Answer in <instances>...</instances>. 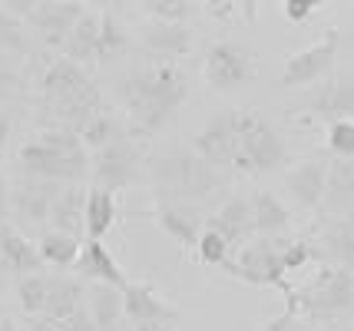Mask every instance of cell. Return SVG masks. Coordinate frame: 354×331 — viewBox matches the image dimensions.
I'll use <instances>...</instances> for the list:
<instances>
[{
    "label": "cell",
    "instance_id": "cell-1",
    "mask_svg": "<svg viewBox=\"0 0 354 331\" xmlns=\"http://www.w3.org/2000/svg\"><path fill=\"white\" fill-rule=\"evenodd\" d=\"M192 149L225 173L265 176L288 159V142L255 110H229L196 133Z\"/></svg>",
    "mask_w": 354,
    "mask_h": 331
},
{
    "label": "cell",
    "instance_id": "cell-2",
    "mask_svg": "<svg viewBox=\"0 0 354 331\" xmlns=\"http://www.w3.org/2000/svg\"><path fill=\"white\" fill-rule=\"evenodd\" d=\"M116 96L129 116V133L136 140H149L169 123V116L185 103L189 79L176 64L153 60L120 79Z\"/></svg>",
    "mask_w": 354,
    "mask_h": 331
},
{
    "label": "cell",
    "instance_id": "cell-3",
    "mask_svg": "<svg viewBox=\"0 0 354 331\" xmlns=\"http://www.w3.org/2000/svg\"><path fill=\"white\" fill-rule=\"evenodd\" d=\"M225 169L199 156L196 149H169L149 162V182H153L159 202H179V205H199L225 189L229 182Z\"/></svg>",
    "mask_w": 354,
    "mask_h": 331
},
{
    "label": "cell",
    "instance_id": "cell-4",
    "mask_svg": "<svg viewBox=\"0 0 354 331\" xmlns=\"http://www.w3.org/2000/svg\"><path fill=\"white\" fill-rule=\"evenodd\" d=\"M17 166L27 179L60 182V186H80L90 173V149L83 146L80 133L66 126H44L37 136L20 146Z\"/></svg>",
    "mask_w": 354,
    "mask_h": 331
},
{
    "label": "cell",
    "instance_id": "cell-5",
    "mask_svg": "<svg viewBox=\"0 0 354 331\" xmlns=\"http://www.w3.org/2000/svg\"><path fill=\"white\" fill-rule=\"evenodd\" d=\"M40 93H44L46 110L53 113V126H66L80 133L96 113H103V93L86 77V70L73 60H53L40 77Z\"/></svg>",
    "mask_w": 354,
    "mask_h": 331
},
{
    "label": "cell",
    "instance_id": "cell-6",
    "mask_svg": "<svg viewBox=\"0 0 354 331\" xmlns=\"http://www.w3.org/2000/svg\"><path fill=\"white\" fill-rule=\"evenodd\" d=\"M285 312L308 318H341L354 312V272L331 262L318 265L308 282L295 288V299Z\"/></svg>",
    "mask_w": 354,
    "mask_h": 331
},
{
    "label": "cell",
    "instance_id": "cell-7",
    "mask_svg": "<svg viewBox=\"0 0 354 331\" xmlns=\"http://www.w3.org/2000/svg\"><path fill=\"white\" fill-rule=\"evenodd\" d=\"M285 238L288 236L252 238L245 249H239L222 268L229 272L232 278L252 285V288H278V292L285 295V308H288L295 299V285H288V272L281 265Z\"/></svg>",
    "mask_w": 354,
    "mask_h": 331
},
{
    "label": "cell",
    "instance_id": "cell-8",
    "mask_svg": "<svg viewBox=\"0 0 354 331\" xmlns=\"http://www.w3.org/2000/svg\"><path fill=\"white\" fill-rule=\"evenodd\" d=\"M202 77L205 83L218 90V93H235L242 90L248 79L255 77V60H252V50L242 44H232V40H218L205 50L202 57Z\"/></svg>",
    "mask_w": 354,
    "mask_h": 331
},
{
    "label": "cell",
    "instance_id": "cell-9",
    "mask_svg": "<svg viewBox=\"0 0 354 331\" xmlns=\"http://www.w3.org/2000/svg\"><path fill=\"white\" fill-rule=\"evenodd\" d=\"M90 173L93 186L109 192H123L139 173V142L133 133H126L109 146L90 153Z\"/></svg>",
    "mask_w": 354,
    "mask_h": 331
},
{
    "label": "cell",
    "instance_id": "cell-10",
    "mask_svg": "<svg viewBox=\"0 0 354 331\" xmlns=\"http://www.w3.org/2000/svg\"><path fill=\"white\" fill-rule=\"evenodd\" d=\"M338 40L341 33L331 27L324 30L315 44H308L305 50L292 53L285 66H281V86H308V83H318V79L335 66V57H338Z\"/></svg>",
    "mask_w": 354,
    "mask_h": 331
},
{
    "label": "cell",
    "instance_id": "cell-11",
    "mask_svg": "<svg viewBox=\"0 0 354 331\" xmlns=\"http://www.w3.org/2000/svg\"><path fill=\"white\" fill-rule=\"evenodd\" d=\"M298 120H328L338 123V120H351L354 116V73H344V77L324 79L318 83V90L301 103V110L295 113Z\"/></svg>",
    "mask_w": 354,
    "mask_h": 331
},
{
    "label": "cell",
    "instance_id": "cell-12",
    "mask_svg": "<svg viewBox=\"0 0 354 331\" xmlns=\"http://www.w3.org/2000/svg\"><path fill=\"white\" fill-rule=\"evenodd\" d=\"M86 10H90V7H86V3H77V0H44V3H33L27 23L44 37L46 47L63 50L66 37L73 33V27L83 20Z\"/></svg>",
    "mask_w": 354,
    "mask_h": 331
},
{
    "label": "cell",
    "instance_id": "cell-13",
    "mask_svg": "<svg viewBox=\"0 0 354 331\" xmlns=\"http://www.w3.org/2000/svg\"><path fill=\"white\" fill-rule=\"evenodd\" d=\"M60 182H44V179H20L10 189V209L20 225H44L53 216V205L60 199Z\"/></svg>",
    "mask_w": 354,
    "mask_h": 331
},
{
    "label": "cell",
    "instance_id": "cell-14",
    "mask_svg": "<svg viewBox=\"0 0 354 331\" xmlns=\"http://www.w3.org/2000/svg\"><path fill=\"white\" fill-rule=\"evenodd\" d=\"M205 229H212L218 236L229 242L232 255L239 252V249H245L255 236V219H252V199L245 196H229L225 202L218 205V212H212L209 219H205Z\"/></svg>",
    "mask_w": 354,
    "mask_h": 331
},
{
    "label": "cell",
    "instance_id": "cell-15",
    "mask_svg": "<svg viewBox=\"0 0 354 331\" xmlns=\"http://www.w3.org/2000/svg\"><path fill=\"white\" fill-rule=\"evenodd\" d=\"M149 219H153L183 252H196L202 232H205V219H202V212L196 205L159 202L153 212H149Z\"/></svg>",
    "mask_w": 354,
    "mask_h": 331
},
{
    "label": "cell",
    "instance_id": "cell-16",
    "mask_svg": "<svg viewBox=\"0 0 354 331\" xmlns=\"http://www.w3.org/2000/svg\"><path fill=\"white\" fill-rule=\"evenodd\" d=\"M77 272L80 278H86V282L109 285V288H120V292L129 285V275L116 262V255L109 252L106 242H100V238H86L83 242V252L77 258Z\"/></svg>",
    "mask_w": 354,
    "mask_h": 331
},
{
    "label": "cell",
    "instance_id": "cell-17",
    "mask_svg": "<svg viewBox=\"0 0 354 331\" xmlns=\"http://www.w3.org/2000/svg\"><path fill=\"white\" fill-rule=\"evenodd\" d=\"M123 312L129 325H149V321H179V312L162 299L149 282H129L123 288Z\"/></svg>",
    "mask_w": 354,
    "mask_h": 331
},
{
    "label": "cell",
    "instance_id": "cell-18",
    "mask_svg": "<svg viewBox=\"0 0 354 331\" xmlns=\"http://www.w3.org/2000/svg\"><path fill=\"white\" fill-rule=\"evenodd\" d=\"M40 265L44 258H40L37 242H30L17 225L0 222V268H7L17 278H27V275H37Z\"/></svg>",
    "mask_w": 354,
    "mask_h": 331
},
{
    "label": "cell",
    "instance_id": "cell-19",
    "mask_svg": "<svg viewBox=\"0 0 354 331\" xmlns=\"http://www.w3.org/2000/svg\"><path fill=\"white\" fill-rule=\"evenodd\" d=\"M285 189L301 209H318L324 205L328 192V162L324 159H305L298 162L292 173L285 176Z\"/></svg>",
    "mask_w": 354,
    "mask_h": 331
},
{
    "label": "cell",
    "instance_id": "cell-20",
    "mask_svg": "<svg viewBox=\"0 0 354 331\" xmlns=\"http://www.w3.org/2000/svg\"><path fill=\"white\" fill-rule=\"evenodd\" d=\"M142 44H146L149 53H156V60L172 64L176 57H189V50H192V33H189V27H179V23L146 20V27H142Z\"/></svg>",
    "mask_w": 354,
    "mask_h": 331
},
{
    "label": "cell",
    "instance_id": "cell-21",
    "mask_svg": "<svg viewBox=\"0 0 354 331\" xmlns=\"http://www.w3.org/2000/svg\"><path fill=\"white\" fill-rule=\"evenodd\" d=\"M100 33H103V10H86L73 33L66 37L63 44V57L73 60V64H96L100 60Z\"/></svg>",
    "mask_w": 354,
    "mask_h": 331
},
{
    "label": "cell",
    "instance_id": "cell-22",
    "mask_svg": "<svg viewBox=\"0 0 354 331\" xmlns=\"http://www.w3.org/2000/svg\"><path fill=\"white\" fill-rule=\"evenodd\" d=\"M248 199H252L255 236L259 238H275V236H285V232H288V225H292V212H288V205L281 202L275 192L259 189V192H252Z\"/></svg>",
    "mask_w": 354,
    "mask_h": 331
},
{
    "label": "cell",
    "instance_id": "cell-23",
    "mask_svg": "<svg viewBox=\"0 0 354 331\" xmlns=\"http://www.w3.org/2000/svg\"><path fill=\"white\" fill-rule=\"evenodd\" d=\"M86 196H90L86 186H63L60 199L53 205V216H50L53 232H66L77 238L80 232H86Z\"/></svg>",
    "mask_w": 354,
    "mask_h": 331
},
{
    "label": "cell",
    "instance_id": "cell-24",
    "mask_svg": "<svg viewBox=\"0 0 354 331\" xmlns=\"http://www.w3.org/2000/svg\"><path fill=\"white\" fill-rule=\"evenodd\" d=\"M86 312L100 331H120V321L126 318L123 292L109 288V285H90L86 288Z\"/></svg>",
    "mask_w": 354,
    "mask_h": 331
},
{
    "label": "cell",
    "instance_id": "cell-25",
    "mask_svg": "<svg viewBox=\"0 0 354 331\" xmlns=\"http://www.w3.org/2000/svg\"><path fill=\"white\" fill-rule=\"evenodd\" d=\"M120 219V205H116V192L90 186L86 196V238H100L113 232V225Z\"/></svg>",
    "mask_w": 354,
    "mask_h": 331
},
{
    "label": "cell",
    "instance_id": "cell-26",
    "mask_svg": "<svg viewBox=\"0 0 354 331\" xmlns=\"http://www.w3.org/2000/svg\"><path fill=\"white\" fill-rule=\"evenodd\" d=\"M322 252L328 255L331 265H341V268H348V272H354V222L351 219H338L324 229Z\"/></svg>",
    "mask_w": 354,
    "mask_h": 331
},
{
    "label": "cell",
    "instance_id": "cell-27",
    "mask_svg": "<svg viewBox=\"0 0 354 331\" xmlns=\"http://www.w3.org/2000/svg\"><path fill=\"white\" fill-rule=\"evenodd\" d=\"M86 305V288L77 278H53V292H50V305H46L44 318L53 321H70L80 308Z\"/></svg>",
    "mask_w": 354,
    "mask_h": 331
},
{
    "label": "cell",
    "instance_id": "cell-28",
    "mask_svg": "<svg viewBox=\"0 0 354 331\" xmlns=\"http://www.w3.org/2000/svg\"><path fill=\"white\" fill-rule=\"evenodd\" d=\"M324 205L328 209H348V212H354V159H335L328 166Z\"/></svg>",
    "mask_w": 354,
    "mask_h": 331
},
{
    "label": "cell",
    "instance_id": "cell-29",
    "mask_svg": "<svg viewBox=\"0 0 354 331\" xmlns=\"http://www.w3.org/2000/svg\"><path fill=\"white\" fill-rule=\"evenodd\" d=\"M37 249H40V258H44V265H57V268L77 265L80 252H83V245H80L77 236H66V232H53V229H46L44 236H40Z\"/></svg>",
    "mask_w": 354,
    "mask_h": 331
},
{
    "label": "cell",
    "instance_id": "cell-30",
    "mask_svg": "<svg viewBox=\"0 0 354 331\" xmlns=\"http://www.w3.org/2000/svg\"><path fill=\"white\" fill-rule=\"evenodd\" d=\"M50 292H53V278L46 275H27L17 282V301L24 308V315H44L46 305H50Z\"/></svg>",
    "mask_w": 354,
    "mask_h": 331
},
{
    "label": "cell",
    "instance_id": "cell-31",
    "mask_svg": "<svg viewBox=\"0 0 354 331\" xmlns=\"http://www.w3.org/2000/svg\"><path fill=\"white\" fill-rule=\"evenodd\" d=\"M129 47V33H126L123 20L113 14V7L103 10V33H100V60L96 64H109L116 60L123 50Z\"/></svg>",
    "mask_w": 354,
    "mask_h": 331
},
{
    "label": "cell",
    "instance_id": "cell-32",
    "mask_svg": "<svg viewBox=\"0 0 354 331\" xmlns=\"http://www.w3.org/2000/svg\"><path fill=\"white\" fill-rule=\"evenodd\" d=\"M120 136H126V129L116 123V116H109L106 110L96 113L86 126L80 129V140H83V146L90 149V153H96V149H103V146H109L113 140H120Z\"/></svg>",
    "mask_w": 354,
    "mask_h": 331
},
{
    "label": "cell",
    "instance_id": "cell-33",
    "mask_svg": "<svg viewBox=\"0 0 354 331\" xmlns=\"http://www.w3.org/2000/svg\"><path fill=\"white\" fill-rule=\"evenodd\" d=\"M139 10L149 17V20L185 27V20L196 14V10H202V7L199 3H189V0H146V3H139Z\"/></svg>",
    "mask_w": 354,
    "mask_h": 331
},
{
    "label": "cell",
    "instance_id": "cell-34",
    "mask_svg": "<svg viewBox=\"0 0 354 331\" xmlns=\"http://www.w3.org/2000/svg\"><path fill=\"white\" fill-rule=\"evenodd\" d=\"M196 258H199L202 265H209V268H222L232 258V249H229V242L218 236V232L205 229L202 238H199V245H196Z\"/></svg>",
    "mask_w": 354,
    "mask_h": 331
},
{
    "label": "cell",
    "instance_id": "cell-35",
    "mask_svg": "<svg viewBox=\"0 0 354 331\" xmlns=\"http://www.w3.org/2000/svg\"><path fill=\"white\" fill-rule=\"evenodd\" d=\"M328 153L335 159H354V120H338L328 126Z\"/></svg>",
    "mask_w": 354,
    "mask_h": 331
},
{
    "label": "cell",
    "instance_id": "cell-36",
    "mask_svg": "<svg viewBox=\"0 0 354 331\" xmlns=\"http://www.w3.org/2000/svg\"><path fill=\"white\" fill-rule=\"evenodd\" d=\"M318 255V245H311L308 238H285V249H281V265H285V272L292 275V272H298V268H305Z\"/></svg>",
    "mask_w": 354,
    "mask_h": 331
},
{
    "label": "cell",
    "instance_id": "cell-37",
    "mask_svg": "<svg viewBox=\"0 0 354 331\" xmlns=\"http://www.w3.org/2000/svg\"><path fill=\"white\" fill-rule=\"evenodd\" d=\"M202 10L209 17H218V20H245L252 23L255 17V3H239V0H225V3H202Z\"/></svg>",
    "mask_w": 354,
    "mask_h": 331
},
{
    "label": "cell",
    "instance_id": "cell-38",
    "mask_svg": "<svg viewBox=\"0 0 354 331\" xmlns=\"http://www.w3.org/2000/svg\"><path fill=\"white\" fill-rule=\"evenodd\" d=\"M20 47H24V23L0 3V50H20Z\"/></svg>",
    "mask_w": 354,
    "mask_h": 331
},
{
    "label": "cell",
    "instance_id": "cell-39",
    "mask_svg": "<svg viewBox=\"0 0 354 331\" xmlns=\"http://www.w3.org/2000/svg\"><path fill=\"white\" fill-rule=\"evenodd\" d=\"M281 10H285V17H288V23H295V27H305L315 14H322L324 3H315V0H288Z\"/></svg>",
    "mask_w": 354,
    "mask_h": 331
},
{
    "label": "cell",
    "instance_id": "cell-40",
    "mask_svg": "<svg viewBox=\"0 0 354 331\" xmlns=\"http://www.w3.org/2000/svg\"><path fill=\"white\" fill-rule=\"evenodd\" d=\"M262 331H308L301 325V315H292V312H281L272 321H265Z\"/></svg>",
    "mask_w": 354,
    "mask_h": 331
},
{
    "label": "cell",
    "instance_id": "cell-41",
    "mask_svg": "<svg viewBox=\"0 0 354 331\" xmlns=\"http://www.w3.org/2000/svg\"><path fill=\"white\" fill-rule=\"evenodd\" d=\"M20 331H63V325L53 321V318H44V315H27Z\"/></svg>",
    "mask_w": 354,
    "mask_h": 331
},
{
    "label": "cell",
    "instance_id": "cell-42",
    "mask_svg": "<svg viewBox=\"0 0 354 331\" xmlns=\"http://www.w3.org/2000/svg\"><path fill=\"white\" fill-rule=\"evenodd\" d=\"M63 331H100V328L93 325L90 312H86V305H83V308H80V312L70 318V321H63Z\"/></svg>",
    "mask_w": 354,
    "mask_h": 331
},
{
    "label": "cell",
    "instance_id": "cell-43",
    "mask_svg": "<svg viewBox=\"0 0 354 331\" xmlns=\"http://www.w3.org/2000/svg\"><path fill=\"white\" fill-rule=\"evenodd\" d=\"M126 331H179V321H149V325H129Z\"/></svg>",
    "mask_w": 354,
    "mask_h": 331
},
{
    "label": "cell",
    "instance_id": "cell-44",
    "mask_svg": "<svg viewBox=\"0 0 354 331\" xmlns=\"http://www.w3.org/2000/svg\"><path fill=\"white\" fill-rule=\"evenodd\" d=\"M7 209H10V189H7V179L0 176V219L7 216Z\"/></svg>",
    "mask_w": 354,
    "mask_h": 331
},
{
    "label": "cell",
    "instance_id": "cell-45",
    "mask_svg": "<svg viewBox=\"0 0 354 331\" xmlns=\"http://www.w3.org/2000/svg\"><path fill=\"white\" fill-rule=\"evenodd\" d=\"M0 331H20V328L14 325V318H7V315H3V318H0Z\"/></svg>",
    "mask_w": 354,
    "mask_h": 331
},
{
    "label": "cell",
    "instance_id": "cell-46",
    "mask_svg": "<svg viewBox=\"0 0 354 331\" xmlns=\"http://www.w3.org/2000/svg\"><path fill=\"white\" fill-rule=\"evenodd\" d=\"M3 142H7V120L0 116V149H3Z\"/></svg>",
    "mask_w": 354,
    "mask_h": 331
},
{
    "label": "cell",
    "instance_id": "cell-47",
    "mask_svg": "<svg viewBox=\"0 0 354 331\" xmlns=\"http://www.w3.org/2000/svg\"><path fill=\"white\" fill-rule=\"evenodd\" d=\"M318 331H348L344 325H324V328H318Z\"/></svg>",
    "mask_w": 354,
    "mask_h": 331
},
{
    "label": "cell",
    "instance_id": "cell-48",
    "mask_svg": "<svg viewBox=\"0 0 354 331\" xmlns=\"http://www.w3.org/2000/svg\"><path fill=\"white\" fill-rule=\"evenodd\" d=\"M344 219H351V222H354V212H348V216H344Z\"/></svg>",
    "mask_w": 354,
    "mask_h": 331
},
{
    "label": "cell",
    "instance_id": "cell-49",
    "mask_svg": "<svg viewBox=\"0 0 354 331\" xmlns=\"http://www.w3.org/2000/svg\"><path fill=\"white\" fill-rule=\"evenodd\" d=\"M0 318H3V312H0Z\"/></svg>",
    "mask_w": 354,
    "mask_h": 331
}]
</instances>
